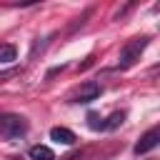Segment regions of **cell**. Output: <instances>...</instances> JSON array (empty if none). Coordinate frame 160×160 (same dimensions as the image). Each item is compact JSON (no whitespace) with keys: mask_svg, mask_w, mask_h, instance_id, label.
Masks as SVG:
<instances>
[{"mask_svg":"<svg viewBox=\"0 0 160 160\" xmlns=\"http://www.w3.org/2000/svg\"><path fill=\"white\" fill-rule=\"evenodd\" d=\"M28 132V120L15 112H2L0 115V138L5 140H18Z\"/></svg>","mask_w":160,"mask_h":160,"instance_id":"1","label":"cell"},{"mask_svg":"<svg viewBox=\"0 0 160 160\" xmlns=\"http://www.w3.org/2000/svg\"><path fill=\"white\" fill-rule=\"evenodd\" d=\"M148 48V38H132L122 50H120V60H118V70H128V68H132L138 60H140V55H142V50Z\"/></svg>","mask_w":160,"mask_h":160,"instance_id":"2","label":"cell"},{"mask_svg":"<svg viewBox=\"0 0 160 160\" xmlns=\"http://www.w3.org/2000/svg\"><path fill=\"white\" fill-rule=\"evenodd\" d=\"M100 92H102V88H100L98 82H85V85H80V90L72 95V102H82V105H88V102L98 100Z\"/></svg>","mask_w":160,"mask_h":160,"instance_id":"3","label":"cell"},{"mask_svg":"<svg viewBox=\"0 0 160 160\" xmlns=\"http://www.w3.org/2000/svg\"><path fill=\"white\" fill-rule=\"evenodd\" d=\"M158 142H160V130L152 128V130H148V132L138 140V145H135V155H145V152H150L152 148H158Z\"/></svg>","mask_w":160,"mask_h":160,"instance_id":"4","label":"cell"},{"mask_svg":"<svg viewBox=\"0 0 160 160\" xmlns=\"http://www.w3.org/2000/svg\"><path fill=\"white\" fill-rule=\"evenodd\" d=\"M50 140L62 142V145H72L78 138H75V132L68 130V128H52V130H50Z\"/></svg>","mask_w":160,"mask_h":160,"instance_id":"5","label":"cell"},{"mask_svg":"<svg viewBox=\"0 0 160 160\" xmlns=\"http://www.w3.org/2000/svg\"><path fill=\"white\" fill-rule=\"evenodd\" d=\"M28 158L30 160H55V152L48 148V145H32L28 150Z\"/></svg>","mask_w":160,"mask_h":160,"instance_id":"6","label":"cell"},{"mask_svg":"<svg viewBox=\"0 0 160 160\" xmlns=\"http://www.w3.org/2000/svg\"><path fill=\"white\" fill-rule=\"evenodd\" d=\"M122 120H125V112H122V110H118V112H112V115H108V118H105L102 130H115V128H120V125H122Z\"/></svg>","mask_w":160,"mask_h":160,"instance_id":"7","label":"cell"},{"mask_svg":"<svg viewBox=\"0 0 160 160\" xmlns=\"http://www.w3.org/2000/svg\"><path fill=\"white\" fill-rule=\"evenodd\" d=\"M18 60V48L15 45H0V65H8Z\"/></svg>","mask_w":160,"mask_h":160,"instance_id":"8","label":"cell"},{"mask_svg":"<svg viewBox=\"0 0 160 160\" xmlns=\"http://www.w3.org/2000/svg\"><path fill=\"white\" fill-rule=\"evenodd\" d=\"M88 125H90L92 130H102V120H100L95 112H90V115H88Z\"/></svg>","mask_w":160,"mask_h":160,"instance_id":"9","label":"cell"}]
</instances>
